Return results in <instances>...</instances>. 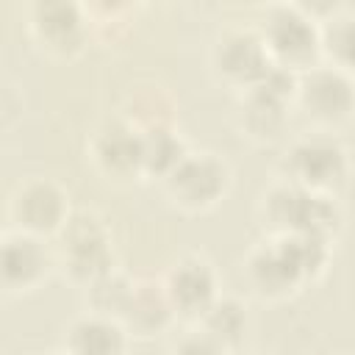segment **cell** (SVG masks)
Returning a JSON list of instances; mask_svg holds the SVG:
<instances>
[{
	"label": "cell",
	"mask_w": 355,
	"mask_h": 355,
	"mask_svg": "<svg viewBox=\"0 0 355 355\" xmlns=\"http://www.w3.org/2000/svg\"><path fill=\"white\" fill-rule=\"evenodd\" d=\"M263 219L272 230H277V236L313 233L330 239L341 225V211L330 194L283 180L263 194Z\"/></svg>",
	"instance_id": "1"
},
{
	"label": "cell",
	"mask_w": 355,
	"mask_h": 355,
	"mask_svg": "<svg viewBox=\"0 0 355 355\" xmlns=\"http://www.w3.org/2000/svg\"><path fill=\"white\" fill-rule=\"evenodd\" d=\"M58 258L72 280L89 286L100 275L111 272L114 252L105 225L94 214H75L58 233Z\"/></svg>",
	"instance_id": "2"
},
{
	"label": "cell",
	"mask_w": 355,
	"mask_h": 355,
	"mask_svg": "<svg viewBox=\"0 0 355 355\" xmlns=\"http://www.w3.org/2000/svg\"><path fill=\"white\" fill-rule=\"evenodd\" d=\"M272 61L277 67H286L300 75V69H313L316 55L322 50V33L308 19L300 8L291 6H277L266 14L263 19V33H261Z\"/></svg>",
	"instance_id": "3"
},
{
	"label": "cell",
	"mask_w": 355,
	"mask_h": 355,
	"mask_svg": "<svg viewBox=\"0 0 355 355\" xmlns=\"http://www.w3.org/2000/svg\"><path fill=\"white\" fill-rule=\"evenodd\" d=\"M283 169H286V180L319 194H333L338 186H344L349 164L344 147L336 139L308 136L291 144Z\"/></svg>",
	"instance_id": "4"
},
{
	"label": "cell",
	"mask_w": 355,
	"mask_h": 355,
	"mask_svg": "<svg viewBox=\"0 0 355 355\" xmlns=\"http://www.w3.org/2000/svg\"><path fill=\"white\" fill-rule=\"evenodd\" d=\"M308 119L316 125L333 128L352 116L355 111V83L352 75H347L338 67H313L305 75H300L297 100H294Z\"/></svg>",
	"instance_id": "5"
},
{
	"label": "cell",
	"mask_w": 355,
	"mask_h": 355,
	"mask_svg": "<svg viewBox=\"0 0 355 355\" xmlns=\"http://www.w3.org/2000/svg\"><path fill=\"white\" fill-rule=\"evenodd\" d=\"M230 186V169L214 153H189L164 180L172 202L189 211L211 208Z\"/></svg>",
	"instance_id": "6"
},
{
	"label": "cell",
	"mask_w": 355,
	"mask_h": 355,
	"mask_svg": "<svg viewBox=\"0 0 355 355\" xmlns=\"http://www.w3.org/2000/svg\"><path fill=\"white\" fill-rule=\"evenodd\" d=\"M11 219L22 233H33V236L61 233V227L69 219L67 194L44 178L28 180L11 197Z\"/></svg>",
	"instance_id": "7"
},
{
	"label": "cell",
	"mask_w": 355,
	"mask_h": 355,
	"mask_svg": "<svg viewBox=\"0 0 355 355\" xmlns=\"http://www.w3.org/2000/svg\"><path fill=\"white\" fill-rule=\"evenodd\" d=\"M161 286H164V291L172 302L175 316H183V319H197L200 322L205 316V311L219 300L214 266L200 255L180 258L169 269V275Z\"/></svg>",
	"instance_id": "8"
},
{
	"label": "cell",
	"mask_w": 355,
	"mask_h": 355,
	"mask_svg": "<svg viewBox=\"0 0 355 355\" xmlns=\"http://www.w3.org/2000/svg\"><path fill=\"white\" fill-rule=\"evenodd\" d=\"M272 55L263 44V39L252 31H230L219 39L214 47V67L216 72L239 86V89H252L269 69H272Z\"/></svg>",
	"instance_id": "9"
},
{
	"label": "cell",
	"mask_w": 355,
	"mask_h": 355,
	"mask_svg": "<svg viewBox=\"0 0 355 355\" xmlns=\"http://www.w3.org/2000/svg\"><path fill=\"white\" fill-rule=\"evenodd\" d=\"M53 266V252L44 247L42 236L22 233V230H8L3 236L0 247V275L6 291L22 294L36 288Z\"/></svg>",
	"instance_id": "10"
},
{
	"label": "cell",
	"mask_w": 355,
	"mask_h": 355,
	"mask_svg": "<svg viewBox=\"0 0 355 355\" xmlns=\"http://www.w3.org/2000/svg\"><path fill=\"white\" fill-rule=\"evenodd\" d=\"M33 33L39 42L58 55H69L86 42V17L75 3H39L33 8Z\"/></svg>",
	"instance_id": "11"
},
{
	"label": "cell",
	"mask_w": 355,
	"mask_h": 355,
	"mask_svg": "<svg viewBox=\"0 0 355 355\" xmlns=\"http://www.w3.org/2000/svg\"><path fill=\"white\" fill-rule=\"evenodd\" d=\"M92 153L97 166L111 178L141 172V130L128 122H111L97 130Z\"/></svg>",
	"instance_id": "12"
},
{
	"label": "cell",
	"mask_w": 355,
	"mask_h": 355,
	"mask_svg": "<svg viewBox=\"0 0 355 355\" xmlns=\"http://www.w3.org/2000/svg\"><path fill=\"white\" fill-rule=\"evenodd\" d=\"M247 280L261 297H286L300 286L280 241H269L250 252L247 258Z\"/></svg>",
	"instance_id": "13"
},
{
	"label": "cell",
	"mask_w": 355,
	"mask_h": 355,
	"mask_svg": "<svg viewBox=\"0 0 355 355\" xmlns=\"http://www.w3.org/2000/svg\"><path fill=\"white\" fill-rule=\"evenodd\" d=\"M125 336L122 322L86 313L69 324L64 347L69 355H122Z\"/></svg>",
	"instance_id": "14"
},
{
	"label": "cell",
	"mask_w": 355,
	"mask_h": 355,
	"mask_svg": "<svg viewBox=\"0 0 355 355\" xmlns=\"http://www.w3.org/2000/svg\"><path fill=\"white\" fill-rule=\"evenodd\" d=\"M172 316H175V311H172V302H169L164 286L136 283L133 297L122 313V327L133 336L150 338V336H158L172 322Z\"/></svg>",
	"instance_id": "15"
},
{
	"label": "cell",
	"mask_w": 355,
	"mask_h": 355,
	"mask_svg": "<svg viewBox=\"0 0 355 355\" xmlns=\"http://www.w3.org/2000/svg\"><path fill=\"white\" fill-rule=\"evenodd\" d=\"M186 155H189L186 141L172 128L153 125L141 130V172L166 180Z\"/></svg>",
	"instance_id": "16"
},
{
	"label": "cell",
	"mask_w": 355,
	"mask_h": 355,
	"mask_svg": "<svg viewBox=\"0 0 355 355\" xmlns=\"http://www.w3.org/2000/svg\"><path fill=\"white\" fill-rule=\"evenodd\" d=\"M133 288H136V283L128 275L116 272V269L100 275L97 280H92L86 286L89 313H97V316L122 322V313H125V308H128V302L133 297Z\"/></svg>",
	"instance_id": "17"
},
{
	"label": "cell",
	"mask_w": 355,
	"mask_h": 355,
	"mask_svg": "<svg viewBox=\"0 0 355 355\" xmlns=\"http://www.w3.org/2000/svg\"><path fill=\"white\" fill-rule=\"evenodd\" d=\"M247 324H250V316H247L244 305L239 300H233V297H219L205 311V316L200 319V330H205L227 352L241 344V338L247 333Z\"/></svg>",
	"instance_id": "18"
},
{
	"label": "cell",
	"mask_w": 355,
	"mask_h": 355,
	"mask_svg": "<svg viewBox=\"0 0 355 355\" xmlns=\"http://www.w3.org/2000/svg\"><path fill=\"white\" fill-rule=\"evenodd\" d=\"M322 44L327 47L333 67L344 69L347 75H355V17H338L322 36Z\"/></svg>",
	"instance_id": "19"
},
{
	"label": "cell",
	"mask_w": 355,
	"mask_h": 355,
	"mask_svg": "<svg viewBox=\"0 0 355 355\" xmlns=\"http://www.w3.org/2000/svg\"><path fill=\"white\" fill-rule=\"evenodd\" d=\"M172 355H227V349L219 341H214L205 330H194L175 344Z\"/></svg>",
	"instance_id": "20"
},
{
	"label": "cell",
	"mask_w": 355,
	"mask_h": 355,
	"mask_svg": "<svg viewBox=\"0 0 355 355\" xmlns=\"http://www.w3.org/2000/svg\"><path fill=\"white\" fill-rule=\"evenodd\" d=\"M47 355H69V352H67V349H64V352H47Z\"/></svg>",
	"instance_id": "21"
},
{
	"label": "cell",
	"mask_w": 355,
	"mask_h": 355,
	"mask_svg": "<svg viewBox=\"0 0 355 355\" xmlns=\"http://www.w3.org/2000/svg\"><path fill=\"white\" fill-rule=\"evenodd\" d=\"M255 355H261V352H255Z\"/></svg>",
	"instance_id": "22"
}]
</instances>
